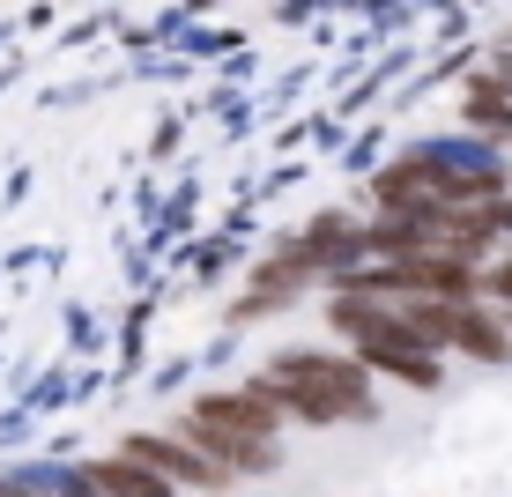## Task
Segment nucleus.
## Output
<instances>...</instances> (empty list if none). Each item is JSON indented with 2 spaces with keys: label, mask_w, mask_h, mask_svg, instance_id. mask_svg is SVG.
Masks as SVG:
<instances>
[{
  "label": "nucleus",
  "mask_w": 512,
  "mask_h": 497,
  "mask_svg": "<svg viewBox=\"0 0 512 497\" xmlns=\"http://www.w3.org/2000/svg\"><path fill=\"white\" fill-rule=\"evenodd\" d=\"M275 379H297L305 394H320L334 408V423H372L379 401H372V371L357 364V349H282V357L268 364Z\"/></svg>",
  "instance_id": "1"
},
{
  "label": "nucleus",
  "mask_w": 512,
  "mask_h": 497,
  "mask_svg": "<svg viewBox=\"0 0 512 497\" xmlns=\"http://www.w3.org/2000/svg\"><path fill=\"white\" fill-rule=\"evenodd\" d=\"M119 453H134L141 468H156L171 490H231L238 475L223 468V460H208L193 438H179V431H127V446Z\"/></svg>",
  "instance_id": "2"
},
{
  "label": "nucleus",
  "mask_w": 512,
  "mask_h": 497,
  "mask_svg": "<svg viewBox=\"0 0 512 497\" xmlns=\"http://www.w3.org/2000/svg\"><path fill=\"white\" fill-rule=\"evenodd\" d=\"M179 438H193V446H201L208 460H223V468L231 475H275L282 468V446L268 431H238V423H208V416H179Z\"/></svg>",
  "instance_id": "3"
},
{
  "label": "nucleus",
  "mask_w": 512,
  "mask_h": 497,
  "mask_svg": "<svg viewBox=\"0 0 512 497\" xmlns=\"http://www.w3.org/2000/svg\"><path fill=\"white\" fill-rule=\"evenodd\" d=\"M82 483H90V490H134V497L171 490L164 475H156V468H141L134 453H119V460H90V468H82Z\"/></svg>",
  "instance_id": "4"
},
{
  "label": "nucleus",
  "mask_w": 512,
  "mask_h": 497,
  "mask_svg": "<svg viewBox=\"0 0 512 497\" xmlns=\"http://www.w3.org/2000/svg\"><path fill=\"white\" fill-rule=\"evenodd\" d=\"M483 297H498V305H512V253L498 260V268H483Z\"/></svg>",
  "instance_id": "5"
}]
</instances>
